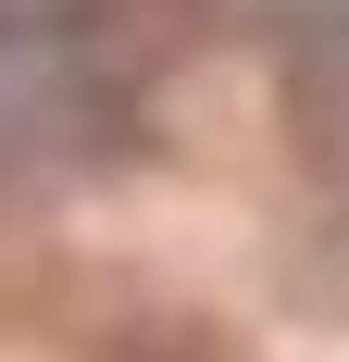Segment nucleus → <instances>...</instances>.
<instances>
[{
    "instance_id": "1",
    "label": "nucleus",
    "mask_w": 349,
    "mask_h": 362,
    "mask_svg": "<svg viewBox=\"0 0 349 362\" xmlns=\"http://www.w3.org/2000/svg\"><path fill=\"white\" fill-rule=\"evenodd\" d=\"M112 13L100 0H0V138H63L88 150L125 112V75H112Z\"/></svg>"
},
{
    "instance_id": "2",
    "label": "nucleus",
    "mask_w": 349,
    "mask_h": 362,
    "mask_svg": "<svg viewBox=\"0 0 349 362\" xmlns=\"http://www.w3.org/2000/svg\"><path fill=\"white\" fill-rule=\"evenodd\" d=\"M287 100L312 125V163L349 187V37H312V75H287Z\"/></svg>"
}]
</instances>
